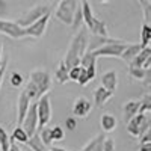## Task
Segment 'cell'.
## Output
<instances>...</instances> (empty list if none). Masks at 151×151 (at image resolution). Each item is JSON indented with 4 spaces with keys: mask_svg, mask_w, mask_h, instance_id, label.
<instances>
[{
    "mask_svg": "<svg viewBox=\"0 0 151 151\" xmlns=\"http://www.w3.org/2000/svg\"><path fill=\"white\" fill-rule=\"evenodd\" d=\"M139 2H141V0H139Z\"/></svg>",
    "mask_w": 151,
    "mask_h": 151,
    "instance_id": "obj_46",
    "label": "cell"
},
{
    "mask_svg": "<svg viewBox=\"0 0 151 151\" xmlns=\"http://www.w3.org/2000/svg\"><path fill=\"white\" fill-rule=\"evenodd\" d=\"M82 5V15H83V23L88 29V32H91V35H103V36H107V27H106V23L95 18L94 12L91 9V5L89 2H83L80 3Z\"/></svg>",
    "mask_w": 151,
    "mask_h": 151,
    "instance_id": "obj_2",
    "label": "cell"
},
{
    "mask_svg": "<svg viewBox=\"0 0 151 151\" xmlns=\"http://www.w3.org/2000/svg\"><path fill=\"white\" fill-rule=\"evenodd\" d=\"M30 98L27 97V94L24 92V89L21 91V94L18 95V101H17V122L18 125L23 122L24 116H26V113L30 107Z\"/></svg>",
    "mask_w": 151,
    "mask_h": 151,
    "instance_id": "obj_14",
    "label": "cell"
},
{
    "mask_svg": "<svg viewBox=\"0 0 151 151\" xmlns=\"http://www.w3.org/2000/svg\"><path fill=\"white\" fill-rule=\"evenodd\" d=\"M127 44H129L127 41L113 40V38H112L107 44L98 47L97 50H94L92 53L97 58H100V56H104V58H121V55H122V52H124V48H125Z\"/></svg>",
    "mask_w": 151,
    "mask_h": 151,
    "instance_id": "obj_5",
    "label": "cell"
},
{
    "mask_svg": "<svg viewBox=\"0 0 151 151\" xmlns=\"http://www.w3.org/2000/svg\"><path fill=\"white\" fill-rule=\"evenodd\" d=\"M92 109V103L88 100L86 97H79L74 100L73 104V115L79 116V118H86L89 115V112Z\"/></svg>",
    "mask_w": 151,
    "mask_h": 151,
    "instance_id": "obj_13",
    "label": "cell"
},
{
    "mask_svg": "<svg viewBox=\"0 0 151 151\" xmlns=\"http://www.w3.org/2000/svg\"><path fill=\"white\" fill-rule=\"evenodd\" d=\"M64 136H65V132L60 125H55V127L52 129V139L53 141H62Z\"/></svg>",
    "mask_w": 151,
    "mask_h": 151,
    "instance_id": "obj_33",
    "label": "cell"
},
{
    "mask_svg": "<svg viewBox=\"0 0 151 151\" xmlns=\"http://www.w3.org/2000/svg\"><path fill=\"white\" fill-rule=\"evenodd\" d=\"M52 151H70V150H65V148H60V147H53Z\"/></svg>",
    "mask_w": 151,
    "mask_h": 151,
    "instance_id": "obj_41",
    "label": "cell"
},
{
    "mask_svg": "<svg viewBox=\"0 0 151 151\" xmlns=\"http://www.w3.org/2000/svg\"><path fill=\"white\" fill-rule=\"evenodd\" d=\"M103 141H104V134H98V136H95L94 139L88 144L82 151H101V144H103Z\"/></svg>",
    "mask_w": 151,
    "mask_h": 151,
    "instance_id": "obj_24",
    "label": "cell"
},
{
    "mask_svg": "<svg viewBox=\"0 0 151 151\" xmlns=\"http://www.w3.org/2000/svg\"><path fill=\"white\" fill-rule=\"evenodd\" d=\"M24 92L27 94V97L30 98V101H33V100H38L41 95H40V92H38V89H36V86L29 80L27 82V85H26V88H24Z\"/></svg>",
    "mask_w": 151,
    "mask_h": 151,
    "instance_id": "obj_30",
    "label": "cell"
},
{
    "mask_svg": "<svg viewBox=\"0 0 151 151\" xmlns=\"http://www.w3.org/2000/svg\"><path fill=\"white\" fill-rule=\"evenodd\" d=\"M97 56L92 53V52H85L83 56L80 58V62H79V65L83 67L88 73V76H89V79L91 82L95 79V73H97Z\"/></svg>",
    "mask_w": 151,
    "mask_h": 151,
    "instance_id": "obj_11",
    "label": "cell"
},
{
    "mask_svg": "<svg viewBox=\"0 0 151 151\" xmlns=\"http://www.w3.org/2000/svg\"><path fill=\"white\" fill-rule=\"evenodd\" d=\"M141 48H142L141 44H127L125 48H124V52H122V55H121V59L124 62H127V64H130V62L133 60V58L141 52Z\"/></svg>",
    "mask_w": 151,
    "mask_h": 151,
    "instance_id": "obj_20",
    "label": "cell"
},
{
    "mask_svg": "<svg viewBox=\"0 0 151 151\" xmlns=\"http://www.w3.org/2000/svg\"><path fill=\"white\" fill-rule=\"evenodd\" d=\"M77 5H79L77 0H59V2H58V8L55 11L56 20H59L60 23L67 24V26H71Z\"/></svg>",
    "mask_w": 151,
    "mask_h": 151,
    "instance_id": "obj_3",
    "label": "cell"
},
{
    "mask_svg": "<svg viewBox=\"0 0 151 151\" xmlns=\"http://www.w3.org/2000/svg\"><path fill=\"white\" fill-rule=\"evenodd\" d=\"M38 134H40V137H41V141L44 142V145L45 147H48V145H52V142H53V139H52V129L50 127H42L41 130H38Z\"/></svg>",
    "mask_w": 151,
    "mask_h": 151,
    "instance_id": "obj_26",
    "label": "cell"
},
{
    "mask_svg": "<svg viewBox=\"0 0 151 151\" xmlns=\"http://www.w3.org/2000/svg\"><path fill=\"white\" fill-rule=\"evenodd\" d=\"M150 64H151V48H150V45H147V47L141 48V52L133 58V60L130 62L129 65L130 67H136V68H145V70H148Z\"/></svg>",
    "mask_w": 151,
    "mask_h": 151,
    "instance_id": "obj_12",
    "label": "cell"
},
{
    "mask_svg": "<svg viewBox=\"0 0 151 151\" xmlns=\"http://www.w3.org/2000/svg\"><path fill=\"white\" fill-rule=\"evenodd\" d=\"M88 38H89V32H88L86 26H80L77 29V33L74 35V38L70 42V47L65 53L64 58V64L71 68L74 65H79L80 58L83 56V53L86 52V47H88Z\"/></svg>",
    "mask_w": 151,
    "mask_h": 151,
    "instance_id": "obj_1",
    "label": "cell"
},
{
    "mask_svg": "<svg viewBox=\"0 0 151 151\" xmlns=\"http://www.w3.org/2000/svg\"><path fill=\"white\" fill-rule=\"evenodd\" d=\"M151 41V26L148 23L142 24V30H141V45L147 47Z\"/></svg>",
    "mask_w": 151,
    "mask_h": 151,
    "instance_id": "obj_25",
    "label": "cell"
},
{
    "mask_svg": "<svg viewBox=\"0 0 151 151\" xmlns=\"http://www.w3.org/2000/svg\"><path fill=\"white\" fill-rule=\"evenodd\" d=\"M145 118V113H136L134 116H132L127 121V132L133 137H139L141 136V129H142V121Z\"/></svg>",
    "mask_w": 151,
    "mask_h": 151,
    "instance_id": "obj_15",
    "label": "cell"
},
{
    "mask_svg": "<svg viewBox=\"0 0 151 151\" xmlns=\"http://www.w3.org/2000/svg\"><path fill=\"white\" fill-rule=\"evenodd\" d=\"M6 65H8V58L5 59L3 65L0 67V86H2V82H3V77H5V71H6Z\"/></svg>",
    "mask_w": 151,
    "mask_h": 151,
    "instance_id": "obj_38",
    "label": "cell"
},
{
    "mask_svg": "<svg viewBox=\"0 0 151 151\" xmlns=\"http://www.w3.org/2000/svg\"><path fill=\"white\" fill-rule=\"evenodd\" d=\"M65 127L71 132L76 130V127H77V119H76V116H70L65 119Z\"/></svg>",
    "mask_w": 151,
    "mask_h": 151,
    "instance_id": "obj_36",
    "label": "cell"
},
{
    "mask_svg": "<svg viewBox=\"0 0 151 151\" xmlns=\"http://www.w3.org/2000/svg\"><path fill=\"white\" fill-rule=\"evenodd\" d=\"M29 80L36 86L38 92H40V95L42 94H47L50 86H52V79H50V74L44 70H35L30 73L29 76Z\"/></svg>",
    "mask_w": 151,
    "mask_h": 151,
    "instance_id": "obj_6",
    "label": "cell"
},
{
    "mask_svg": "<svg viewBox=\"0 0 151 151\" xmlns=\"http://www.w3.org/2000/svg\"><path fill=\"white\" fill-rule=\"evenodd\" d=\"M112 97H113V92L107 91L106 88H103L101 85H100L94 91V103H95L97 107H103Z\"/></svg>",
    "mask_w": 151,
    "mask_h": 151,
    "instance_id": "obj_17",
    "label": "cell"
},
{
    "mask_svg": "<svg viewBox=\"0 0 151 151\" xmlns=\"http://www.w3.org/2000/svg\"><path fill=\"white\" fill-rule=\"evenodd\" d=\"M139 112V100H129L122 106V113H124V121L127 122L132 116H134Z\"/></svg>",
    "mask_w": 151,
    "mask_h": 151,
    "instance_id": "obj_18",
    "label": "cell"
},
{
    "mask_svg": "<svg viewBox=\"0 0 151 151\" xmlns=\"http://www.w3.org/2000/svg\"><path fill=\"white\" fill-rule=\"evenodd\" d=\"M21 83H23V76H21L20 73H17V71L12 73V74H11V85L15 86V88H18Z\"/></svg>",
    "mask_w": 151,
    "mask_h": 151,
    "instance_id": "obj_35",
    "label": "cell"
},
{
    "mask_svg": "<svg viewBox=\"0 0 151 151\" xmlns=\"http://www.w3.org/2000/svg\"><path fill=\"white\" fill-rule=\"evenodd\" d=\"M80 70H82L80 65H74V67L68 68V79L77 83V79H79V76H80Z\"/></svg>",
    "mask_w": 151,
    "mask_h": 151,
    "instance_id": "obj_32",
    "label": "cell"
},
{
    "mask_svg": "<svg viewBox=\"0 0 151 151\" xmlns=\"http://www.w3.org/2000/svg\"><path fill=\"white\" fill-rule=\"evenodd\" d=\"M151 110V94L147 92L142 100H139V112L137 113H148Z\"/></svg>",
    "mask_w": 151,
    "mask_h": 151,
    "instance_id": "obj_27",
    "label": "cell"
},
{
    "mask_svg": "<svg viewBox=\"0 0 151 151\" xmlns=\"http://www.w3.org/2000/svg\"><path fill=\"white\" fill-rule=\"evenodd\" d=\"M9 151H23L18 145H17V142H14V141H11V144H9Z\"/></svg>",
    "mask_w": 151,
    "mask_h": 151,
    "instance_id": "obj_40",
    "label": "cell"
},
{
    "mask_svg": "<svg viewBox=\"0 0 151 151\" xmlns=\"http://www.w3.org/2000/svg\"><path fill=\"white\" fill-rule=\"evenodd\" d=\"M56 2H59V0H56Z\"/></svg>",
    "mask_w": 151,
    "mask_h": 151,
    "instance_id": "obj_45",
    "label": "cell"
},
{
    "mask_svg": "<svg viewBox=\"0 0 151 151\" xmlns=\"http://www.w3.org/2000/svg\"><path fill=\"white\" fill-rule=\"evenodd\" d=\"M139 151H151V142H142V144H139Z\"/></svg>",
    "mask_w": 151,
    "mask_h": 151,
    "instance_id": "obj_39",
    "label": "cell"
},
{
    "mask_svg": "<svg viewBox=\"0 0 151 151\" xmlns=\"http://www.w3.org/2000/svg\"><path fill=\"white\" fill-rule=\"evenodd\" d=\"M8 15V2L6 0H0V18Z\"/></svg>",
    "mask_w": 151,
    "mask_h": 151,
    "instance_id": "obj_37",
    "label": "cell"
},
{
    "mask_svg": "<svg viewBox=\"0 0 151 151\" xmlns=\"http://www.w3.org/2000/svg\"><path fill=\"white\" fill-rule=\"evenodd\" d=\"M101 151H115V142L110 137H104V141L101 144Z\"/></svg>",
    "mask_w": 151,
    "mask_h": 151,
    "instance_id": "obj_34",
    "label": "cell"
},
{
    "mask_svg": "<svg viewBox=\"0 0 151 151\" xmlns=\"http://www.w3.org/2000/svg\"><path fill=\"white\" fill-rule=\"evenodd\" d=\"M48 20H50V12H48V14H44L42 17H40L36 21L29 24L27 27H24V30H26V36L41 38L45 33V29L48 26Z\"/></svg>",
    "mask_w": 151,
    "mask_h": 151,
    "instance_id": "obj_9",
    "label": "cell"
},
{
    "mask_svg": "<svg viewBox=\"0 0 151 151\" xmlns=\"http://www.w3.org/2000/svg\"><path fill=\"white\" fill-rule=\"evenodd\" d=\"M50 12V6L47 5H36L35 8H32L30 11H27L24 15H21L20 20H17V23L21 27H27L29 24H32L33 21H36L40 17H42L44 14H48Z\"/></svg>",
    "mask_w": 151,
    "mask_h": 151,
    "instance_id": "obj_8",
    "label": "cell"
},
{
    "mask_svg": "<svg viewBox=\"0 0 151 151\" xmlns=\"http://www.w3.org/2000/svg\"><path fill=\"white\" fill-rule=\"evenodd\" d=\"M36 115H38V130H41L52 119V103H50L48 94H42L36 100Z\"/></svg>",
    "mask_w": 151,
    "mask_h": 151,
    "instance_id": "obj_4",
    "label": "cell"
},
{
    "mask_svg": "<svg viewBox=\"0 0 151 151\" xmlns=\"http://www.w3.org/2000/svg\"><path fill=\"white\" fill-rule=\"evenodd\" d=\"M26 145H27L32 151H47V147H45L44 142L41 141V137H40V134H38V132L33 133L32 136H29Z\"/></svg>",
    "mask_w": 151,
    "mask_h": 151,
    "instance_id": "obj_21",
    "label": "cell"
},
{
    "mask_svg": "<svg viewBox=\"0 0 151 151\" xmlns=\"http://www.w3.org/2000/svg\"><path fill=\"white\" fill-rule=\"evenodd\" d=\"M3 62H5V60H0V67H2V65H3Z\"/></svg>",
    "mask_w": 151,
    "mask_h": 151,
    "instance_id": "obj_44",
    "label": "cell"
},
{
    "mask_svg": "<svg viewBox=\"0 0 151 151\" xmlns=\"http://www.w3.org/2000/svg\"><path fill=\"white\" fill-rule=\"evenodd\" d=\"M55 77H56V82L60 83V85H64L67 83L70 79H68V67L64 64V60H60L59 62V65L55 71Z\"/></svg>",
    "mask_w": 151,
    "mask_h": 151,
    "instance_id": "obj_22",
    "label": "cell"
},
{
    "mask_svg": "<svg viewBox=\"0 0 151 151\" xmlns=\"http://www.w3.org/2000/svg\"><path fill=\"white\" fill-rule=\"evenodd\" d=\"M9 144L11 139L3 127H0V151H9Z\"/></svg>",
    "mask_w": 151,
    "mask_h": 151,
    "instance_id": "obj_31",
    "label": "cell"
},
{
    "mask_svg": "<svg viewBox=\"0 0 151 151\" xmlns=\"http://www.w3.org/2000/svg\"><path fill=\"white\" fill-rule=\"evenodd\" d=\"M150 70V68H148ZM148 70L145 68H136V67H129V74L132 79H136V80H144V77L147 76Z\"/></svg>",
    "mask_w": 151,
    "mask_h": 151,
    "instance_id": "obj_29",
    "label": "cell"
},
{
    "mask_svg": "<svg viewBox=\"0 0 151 151\" xmlns=\"http://www.w3.org/2000/svg\"><path fill=\"white\" fill-rule=\"evenodd\" d=\"M9 139L14 141V142H18V144H26L27 139H29V134L24 132V129L21 127V125H17V127L14 129V132H12Z\"/></svg>",
    "mask_w": 151,
    "mask_h": 151,
    "instance_id": "obj_23",
    "label": "cell"
},
{
    "mask_svg": "<svg viewBox=\"0 0 151 151\" xmlns=\"http://www.w3.org/2000/svg\"><path fill=\"white\" fill-rule=\"evenodd\" d=\"M0 33L12 38V40L26 38L24 27H21L17 21H9V20H3V18H0Z\"/></svg>",
    "mask_w": 151,
    "mask_h": 151,
    "instance_id": "obj_7",
    "label": "cell"
},
{
    "mask_svg": "<svg viewBox=\"0 0 151 151\" xmlns=\"http://www.w3.org/2000/svg\"><path fill=\"white\" fill-rule=\"evenodd\" d=\"M0 56H2V44H0Z\"/></svg>",
    "mask_w": 151,
    "mask_h": 151,
    "instance_id": "obj_43",
    "label": "cell"
},
{
    "mask_svg": "<svg viewBox=\"0 0 151 151\" xmlns=\"http://www.w3.org/2000/svg\"><path fill=\"white\" fill-rule=\"evenodd\" d=\"M116 118L112 115V113H104V115H101V118H100V125H101V130L106 132V133H110L116 129Z\"/></svg>",
    "mask_w": 151,
    "mask_h": 151,
    "instance_id": "obj_19",
    "label": "cell"
},
{
    "mask_svg": "<svg viewBox=\"0 0 151 151\" xmlns=\"http://www.w3.org/2000/svg\"><path fill=\"white\" fill-rule=\"evenodd\" d=\"M98 2H100V3H107L109 0H98Z\"/></svg>",
    "mask_w": 151,
    "mask_h": 151,
    "instance_id": "obj_42",
    "label": "cell"
},
{
    "mask_svg": "<svg viewBox=\"0 0 151 151\" xmlns=\"http://www.w3.org/2000/svg\"><path fill=\"white\" fill-rule=\"evenodd\" d=\"M21 127L24 129L29 136H32L33 133H36L38 130V115H36V103H30V107L26 113V116H24L23 122L20 124Z\"/></svg>",
    "mask_w": 151,
    "mask_h": 151,
    "instance_id": "obj_10",
    "label": "cell"
},
{
    "mask_svg": "<svg viewBox=\"0 0 151 151\" xmlns=\"http://www.w3.org/2000/svg\"><path fill=\"white\" fill-rule=\"evenodd\" d=\"M101 86L106 88L107 91L110 92H115L116 91V86H118V73L116 71H107L101 76Z\"/></svg>",
    "mask_w": 151,
    "mask_h": 151,
    "instance_id": "obj_16",
    "label": "cell"
},
{
    "mask_svg": "<svg viewBox=\"0 0 151 151\" xmlns=\"http://www.w3.org/2000/svg\"><path fill=\"white\" fill-rule=\"evenodd\" d=\"M83 24V15H82V5L79 3L77 8H76V12H74V18H73V23H71V26L74 30H77L80 26Z\"/></svg>",
    "mask_w": 151,
    "mask_h": 151,
    "instance_id": "obj_28",
    "label": "cell"
}]
</instances>
